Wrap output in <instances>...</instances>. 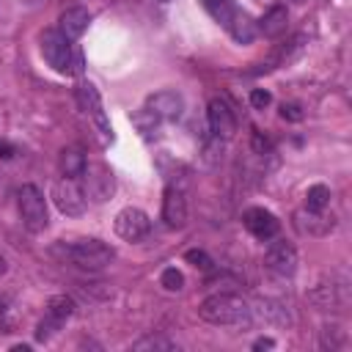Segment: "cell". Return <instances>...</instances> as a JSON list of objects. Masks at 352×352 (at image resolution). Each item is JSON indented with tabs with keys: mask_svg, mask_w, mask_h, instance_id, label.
I'll return each mask as SVG.
<instances>
[{
	"mask_svg": "<svg viewBox=\"0 0 352 352\" xmlns=\"http://www.w3.org/2000/svg\"><path fill=\"white\" fill-rule=\"evenodd\" d=\"M270 102H272V94H270V91H264V88H253V91H250V104H253L256 110H264Z\"/></svg>",
	"mask_w": 352,
	"mask_h": 352,
	"instance_id": "cell-26",
	"label": "cell"
},
{
	"mask_svg": "<svg viewBox=\"0 0 352 352\" xmlns=\"http://www.w3.org/2000/svg\"><path fill=\"white\" fill-rule=\"evenodd\" d=\"M0 327H6V308H3V302H0Z\"/></svg>",
	"mask_w": 352,
	"mask_h": 352,
	"instance_id": "cell-31",
	"label": "cell"
},
{
	"mask_svg": "<svg viewBox=\"0 0 352 352\" xmlns=\"http://www.w3.org/2000/svg\"><path fill=\"white\" fill-rule=\"evenodd\" d=\"M160 3H168V0H160Z\"/></svg>",
	"mask_w": 352,
	"mask_h": 352,
	"instance_id": "cell-35",
	"label": "cell"
},
{
	"mask_svg": "<svg viewBox=\"0 0 352 352\" xmlns=\"http://www.w3.org/2000/svg\"><path fill=\"white\" fill-rule=\"evenodd\" d=\"M3 272H6V258L0 256V275H3Z\"/></svg>",
	"mask_w": 352,
	"mask_h": 352,
	"instance_id": "cell-32",
	"label": "cell"
},
{
	"mask_svg": "<svg viewBox=\"0 0 352 352\" xmlns=\"http://www.w3.org/2000/svg\"><path fill=\"white\" fill-rule=\"evenodd\" d=\"M0 157H3V160H11V157H14V146L6 143V140H0Z\"/></svg>",
	"mask_w": 352,
	"mask_h": 352,
	"instance_id": "cell-29",
	"label": "cell"
},
{
	"mask_svg": "<svg viewBox=\"0 0 352 352\" xmlns=\"http://www.w3.org/2000/svg\"><path fill=\"white\" fill-rule=\"evenodd\" d=\"M184 258L192 264V267H201V270H212V258L204 253V250H187Z\"/></svg>",
	"mask_w": 352,
	"mask_h": 352,
	"instance_id": "cell-25",
	"label": "cell"
},
{
	"mask_svg": "<svg viewBox=\"0 0 352 352\" xmlns=\"http://www.w3.org/2000/svg\"><path fill=\"white\" fill-rule=\"evenodd\" d=\"M146 107L160 118V121H176L184 110V99L176 91H157L146 99Z\"/></svg>",
	"mask_w": 352,
	"mask_h": 352,
	"instance_id": "cell-13",
	"label": "cell"
},
{
	"mask_svg": "<svg viewBox=\"0 0 352 352\" xmlns=\"http://www.w3.org/2000/svg\"><path fill=\"white\" fill-rule=\"evenodd\" d=\"M270 346H275V341H272V338H258V341L253 344V349H270Z\"/></svg>",
	"mask_w": 352,
	"mask_h": 352,
	"instance_id": "cell-30",
	"label": "cell"
},
{
	"mask_svg": "<svg viewBox=\"0 0 352 352\" xmlns=\"http://www.w3.org/2000/svg\"><path fill=\"white\" fill-rule=\"evenodd\" d=\"M16 206H19V217H22L28 231L38 234V231L47 228V198L36 184H22L19 187Z\"/></svg>",
	"mask_w": 352,
	"mask_h": 352,
	"instance_id": "cell-4",
	"label": "cell"
},
{
	"mask_svg": "<svg viewBox=\"0 0 352 352\" xmlns=\"http://www.w3.org/2000/svg\"><path fill=\"white\" fill-rule=\"evenodd\" d=\"M206 118H209V129L217 140H228L236 132V118L231 113V107L223 99H212L206 107Z\"/></svg>",
	"mask_w": 352,
	"mask_h": 352,
	"instance_id": "cell-12",
	"label": "cell"
},
{
	"mask_svg": "<svg viewBox=\"0 0 352 352\" xmlns=\"http://www.w3.org/2000/svg\"><path fill=\"white\" fill-rule=\"evenodd\" d=\"M278 308H280L278 302H261V311H258V314H261V316H267V319H272V314H275ZM275 322H278V324H286V322H289V316H286V311H280V316H278Z\"/></svg>",
	"mask_w": 352,
	"mask_h": 352,
	"instance_id": "cell-27",
	"label": "cell"
},
{
	"mask_svg": "<svg viewBox=\"0 0 352 352\" xmlns=\"http://www.w3.org/2000/svg\"><path fill=\"white\" fill-rule=\"evenodd\" d=\"M88 22H91V14H88V8H82V6H74V8H66L63 14H60V33L72 41V38H80L82 33H85V28H88Z\"/></svg>",
	"mask_w": 352,
	"mask_h": 352,
	"instance_id": "cell-16",
	"label": "cell"
},
{
	"mask_svg": "<svg viewBox=\"0 0 352 352\" xmlns=\"http://www.w3.org/2000/svg\"><path fill=\"white\" fill-rule=\"evenodd\" d=\"M41 55L58 74H77L80 58L72 50V41L60 30H44L41 33Z\"/></svg>",
	"mask_w": 352,
	"mask_h": 352,
	"instance_id": "cell-3",
	"label": "cell"
},
{
	"mask_svg": "<svg viewBox=\"0 0 352 352\" xmlns=\"http://www.w3.org/2000/svg\"><path fill=\"white\" fill-rule=\"evenodd\" d=\"M148 228H151V220L146 217V212H140L135 206H126V209H121L116 214V234L121 239H126V242L143 239L148 234Z\"/></svg>",
	"mask_w": 352,
	"mask_h": 352,
	"instance_id": "cell-10",
	"label": "cell"
},
{
	"mask_svg": "<svg viewBox=\"0 0 352 352\" xmlns=\"http://www.w3.org/2000/svg\"><path fill=\"white\" fill-rule=\"evenodd\" d=\"M162 220L168 228H182L187 223V201H184V192L173 184L165 187V195H162Z\"/></svg>",
	"mask_w": 352,
	"mask_h": 352,
	"instance_id": "cell-14",
	"label": "cell"
},
{
	"mask_svg": "<svg viewBox=\"0 0 352 352\" xmlns=\"http://www.w3.org/2000/svg\"><path fill=\"white\" fill-rule=\"evenodd\" d=\"M280 118H286V121H300V118H302L300 104H280Z\"/></svg>",
	"mask_w": 352,
	"mask_h": 352,
	"instance_id": "cell-28",
	"label": "cell"
},
{
	"mask_svg": "<svg viewBox=\"0 0 352 352\" xmlns=\"http://www.w3.org/2000/svg\"><path fill=\"white\" fill-rule=\"evenodd\" d=\"M52 201H55V206H58L63 214H69V217L82 214V212H85V204H88V198H85L82 187L77 184V179H69V176H63L60 182L52 184Z\"/></svg>",
	"mask_w": 352,
	"mask_h": 352,
	"instance_id": "cell-6",
	"label": "cell"
},
{
	"mask_svg": "<svg viewBox=\"0 0 352 352\" xmlns=\"http://www.w3.org/2000/svg\"><path fill=\"white\" fill-rule=\"evenodd\" d=\"M132 349H138V352H143V349H165V352H170V349H176V344L168 341L165 336H146V338L135 341Z\"/></svg>",
	"mask_w": 352,
	"mask_h": 352,
	"instance_id": "cell-23",
	"label": "cell"
},
{
	"mask_svg": "<svg viewBox=\"0 0 352 352\" xmlns=\"http://www.w3.org/2000/svg\"><path fill=\"white\" fill-rule=\"evenodd\" d=\"M77 104L82 107V113H85V116H91V118H94V124L99 126L102 138H104V140H113V126H110V121H107V116H104V107H102L99 91H96L91 82L77 85Z\"/></svg>",
	"mask_w": 352,
	"mask_h": 352,
	"instance_id": "cell-8",
	"label": "cell"
},
{
	"mask_svg": "<svg viewBox=\"0 0 352 352\" xmlns=\"http://www.w3.org/2000/svg\"><path fill=\"white\" fill-rule=\"evenodd\" d=\"M132 124L138 126V132H140L143 138H154V135H157V126H160V118H157L148 107H143V110H138V113L132 116Z\"/></svg>",
	"mask_w": 352,
	"mask_h": 352,
	"instance_id": "cell-21",
	"label": "cell"
},
{
	"mask_svg": "<svg viewBox=\"0 0 352 352\" xmlns=\"http://www.w3.org/2000/svg\"><path fill=\"white\" fill-rule=\"evenodd\" d=\"M113 190H116V179H113L110 168L102 165V162H85V170H82V192H85V198L102 204V201H107L113 195Z\"/></svg>",
	"mask_w": 352,
	"mask_h": 352,
	"instance_id": "cell-5",
	"label": "cell"
},
{
	"mask_svg": "<svg viewBox=\"0 0 352 352\" xmlns=\"http://www.w3.org/2000/svg\"><path fill=\"white\" fill-rule=\"evenodd\" d=\"M294 3H305V0H294Z\"/></svg>",
	"mask_w": 352,
	"mask_h": 352,
	"instance_id": "cell-34",
	"label": "cell"
},
{
	"mask_svg": "<svg viewBox=\"0 0 352 352\" xmlns=\"http://www.w3.org/2000/svg\"><path fill=\"white\" fill-rule=\"evenodd\" d=\"M58 165H60V173H63V176H69V179H80L82 170H85V154H82L77 146H69V148L60 151Z\"/></svg>",
	"mask_w": 352,
	"mask_h": 352,
	"instance_id": "cell-18",
	"label": "cell"
},
{
	"mask_svg": "<svg viewBox=\"0 0 352 352\" xmlns=\"http://www.w3.org/2000/svg\"><path fill=\"white\" fill-rule=\"evenodd\" d=\"M286 8L283 6H272L264 16H261V25H258V30L264 33V36H278V33H283L286 30Z\"/></svg>",
	"mask_w": 352,
	"mask_h": 352,
	"instance_id": "cell-19",
	"label": "cell"
},
{
	"mask_svg": "<svg viewBox=\"0 0 352 352\" xmlns=\"http://www.w3.org/2000/svg\"><path fill=\"white\" fill-rule=\"evenodd\" d=\"M258 3H270V0H258Z\"/></svg>",
	"mask_w": 352,
	"mask_h": 352,
	"instance_id": "cell-33",
	"label": "cell"
},
{
	"mask_svg": "<svg viewBox=\"0 0 352 352\" xmlns=\"http://www.w3.org/2000/svg\"><path fill=\"white\" fill-rule=\"evenodd\" d=\"M72 314H74V302H72L66 294L52 297V300L47 302V316H44V319L38 322V327H36V338H38V341H47L52 333L60 330V324H63Z\"/></svg>",
	"mask_w": 352,
	"mask_h": 352,
	"instance_id": "cell-9",
	"label": "cell"
},
{
	"mask_svg": "<svg viewBox=\"0 0 352 352\" xmlns=\"http://www.w3.org/2000/svg\"><path fill=\"white\" fill-rule=\"evenodd\" d=\"M160 283H162V289H168V292H179V289L184 286V275H182L176 267H165L162 275H160Z\"/></svg>",
	"mask_w": 352,
	"mask_h": 352,
	"instance_id": "cell-24",
	"label": "cell"
},
{
	"mask_svg": "<svg viewBox=\"0 0 352 352\" xmlns=\"http://www.w3.org/2000/svg\"><path fill=\"white\" fill-rule=\"evenodd\" d=\"M228 33H231V38L234 41H239V44H250L253 38H256V22L242 11V8H236V14L231 16V22H228V28H226Z\"/></svg>",
	"mask_w": 352,
	"mask_h": 352,
	"instance_id": "cell-17",
	"label": "cell"
},
{
	"mask_svg": "<svg viewBox=\"0 0 352 352\" xmlns=\"http://www.w3.org/2000/svg\"><path fill=\"white\" fill-rule=\"evenodd\" d=\"M242 226H245L256 239H272V236L278 234V228H280V220H278L272 212H267L264 206H250V209H245V214H242Z\"/></svg>",
	"mask_w": 352,
	"mask_h": 352,
	"instance_id": "cell-11",
	"label": "cell"
},
{
	"mask_svg": "<svg viewBox=\"0 0 352 352\" xmlns=\"http://www.w3.org/2000/svg\"><path fill=\"white\" fill-rule=\"evenodd\" d=\"M198 316L209 324H248L250 322V308L239 294L217 292V294H209L198 305Z\"/></svg>",
	"mask_w": 352,
	"mask_h": 352,
	"instance_id": "cell-1",
	"label": "cell"
},
{
	"mask_svg": "<svg viewBox=\"0 0 352 352\" xmlns=\"http://www.w3.org/2000/svg\"><path fill=\"white\" fill-rule=\"evenodd\" d=\"M55 250L63 258H69L72 264L82 267V270H102L116 256V250L102 239H77V242H69V245H58Z\"/></svg>",
	"mask_w": 352,
	"mask_h": 352,
	"instance_id": "cell-2",
	"label": "cell"
},
{
	"mask_svg": "<svg viewBox=\"0 0 352 352\" xmlns=\"http://www.w3.org/2000/svg\"><path fill=\"white\" fill-rule=\"evenodd\" d=\"M264 267L278 275V278H292L297 270V250L292 242L286 239H275L270 242V248L264 250Z\"/></svg>",
	"mask_w": 352,
	"mask_h": 352,
	"instance_id": "cell-7",
	"label": "cell"
},
{
	"mask_svg": "<svg viewBox=\"0 0 352 352\" xmlns=\"http://www.w3.org/2000/svg\"><path fill=\"white\" fill-rule=\"evenodd\" d=\"M327 204H330V190H327L324 184L308 187V192H305V209H311V212H324Z\"/></svg>",
	"mask_w": 352,
	"mask_h": 352,
	"instance_id": "cell-22",
	"label": "cell"
},
{
	"mask_svg": "<svg viewBox=\"0 0 352 352\" xmlns=\"http://www.w3.org/2000/svg\"><path fill=\"white\" fill-rule=\"evenodd\" d=\"M201 3H204L206 14H209L214 22H220L223 28H228L231 16L236 14V3H234V0H201Z\"/></svg>",
	"mask_w": 352,
	"mask_h": 352,
	"instance_id": "cell-20",
	"label": "cell"
},
{
	"mask_svg": "<svg viewBox=\"0 0 352 352\" xmlns=\"http://www.w3.org/2000/svg\"><path fill=\"white\" fill-rule=\"evenodd\" d=\"M336 226L333 217H327L324 212H311V209H300L294 212V228L300 234H308V236H324L330 234Z\"/></svg>",
	"mask_w": 352,
	"mask_h": 352,
	"instance_id": "cell-15",
	"label": "cell"
}]
</instances>
